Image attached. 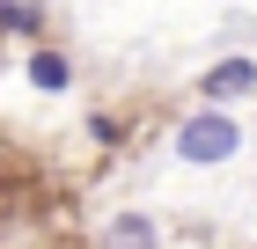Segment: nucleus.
Returning <instances> with one entry per match:
<instances>
[{"mask_svg": "<svg viewBox=\"0 0 257 249\" xmlns=\"http://www.w3.org/2000/svg\"><path fill=\"white\" fill-rule=\"evenodd\" d=\"M103 249H162V227L147 212H118V220L103 227Z\"/></svg>", "mask_w": 257, "mask_h": 249, "instance_id": "obj_4", "label": "nucleus"}, {"mask_svg": "<svg viewBox=\"0 0 257 249\" xmlns=\"http://www.w3.org/2000/svg\"><path fill=\"white\" fill-rule=\"evenodd\" d=\"M22 74H30V88H37V96H66V88H74V59L52 52V44H37V52L22 59Z\"/></svg>", "mask_w": 257, "mask_h": 249, "instance_id": "obj_3", "label": "nucleus"}, {"mask_svg": "<svg viewBox=\"0 0 257 249\" xmlns=\"http://www.w3.org/2000/svg\"><path fill=\"white\" fill-rule=\"evenodd\" d=\"M44 22H52V15H44V0H0V37H30V44H37Z\"/></svg>", "mask_w": 257, "mask_h": 249, "instance_id": "obj_5", "label": "nucleus"}, {"mask_svg": "<svg viewBox=\"0 0 257 249\" xmlns=\"http://www.w3.org/2000/svg\"><path fill=\"white\" fill-rule=\"evenodd\" d=\"M198 96H206V103H242V96H257V59H250V52L213 59V66L198 74Z\"/></svg>", "mask_w": 257, "mask_h": 249, "instance_id": "obj_2", "label": "nucleus"}, {"mask_svg": "<svg viewBox=\"0 0 257 249\" xmlns=\"http://www.w3.org/2000/svg\"><path fill=\"white\" fill-rule=\"evenodd\" d=\"M88 139H96V147H118V139H125V125H118L110 110H88Z\"/></svg>", "mask_w": 257, "mask_h": 249, "instance_id": "obj_6", "label": "nucleus"}, {"mask_svg": "<svg viewBox=\"0 0 257 249\" xmlns=\"http://www.w3.org/2000/svg\"><path fill=\"white\" fill-rule=\"evenodd\" d=\"M169 147H177L184 169H220V161L242 154V125H235L228 103H206V110H184V125H177Z\"/></svg>", "mask_w": 257, "mask_h": 249, "instance_id": "obj_1", "label": "nucleus"}]
</instances>
